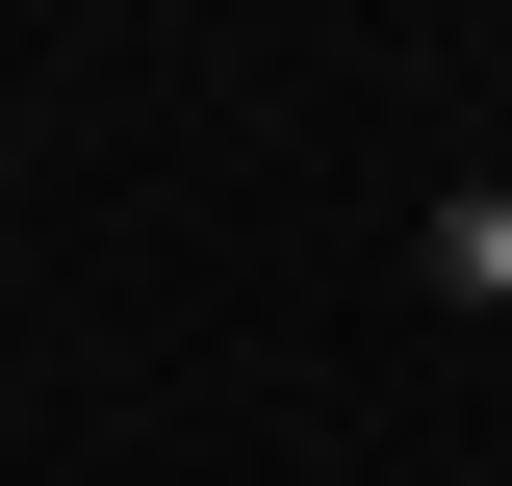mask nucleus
Wrapping results in <instances>:
<instances>
[{
    "mask_svg": "<svg viewBox=\"0 0 512 486\" xmlns=\"http://www.w3.org/2000/svg\"><path fill=\"white\" fill-rule=\"evenodd\" d=\"M436 307H512V180H461V205H436Z\"/></svg>",
    "mask_w": 512,
    "mask_h": 486,
    "instance_id": "f257e3e1",
    "label": "nucleus"
}]
</instances>
